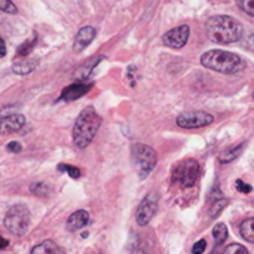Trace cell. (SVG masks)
Instances as JSON below:
<instances>
[{"instance_id": "obj_29", "label": "cell", "mask_w": 254, "mask_h": 254, "mask_svg": "<svg viewBox=\"0 0 254 254\" xmlns=\"http://www.w3.org/2000/svg\"><path fill=\"white\" fill-rule=\"evenodd\" d=\"M244 46H246L247 49H252V51H254V34H252L250 37H247V39H246Z\"/></svg>"}, {"instance_id": "obj_24", "label": "cell", "mask_w": 254, "mask_h": 254, "mask_svg": "<svg viewBox=\"0 0 254 254\" xmlns=\"http://www.w3.org/2000/svg\"><path fill=\"white\" fill-rule=\"evenodd\" d=\"M36 40H37V39H36V36H34L31 40H28L27 43L21 45V46H19V49H18V55H27V54L33 49V46L36 45Z\"/></svg>"}, {"instance_id": "obj_19", "label": "cell", "mask_w": 254, "mask_h": 254, "mask_svg": "<svg viewBox=\"0 0 254 254\" xmlns=\"http://www.w3.org/2000/svg\"><path fill=\"white\" fill-rule=\"evenodd\" d=\"M58 253V247L52 243V241H45L39 246H36L31 254H57Z\"/></svg>"}, {"instance_id": "obj_32", "label": "cell", "mask_w": 254, "mask_h": 254, "mask_svg": "<svg viewBox=\"0 0 254 254\" xmlns=\"http://www.w3.org/2000/svg\"><path fill=\"white\" fill-rule=\"evenodd\" d=\"M1 243H3V244H1V249H4V247H6V240L3 238V240H1Z\"/></svg>"}, {"instance_id": "obj_6", "label": "cell", "mask_w": 254, "mask_h": 254, "mask_svg": "<svg viewBox=\"0 0 254 254\" xmlns=\"http://www.w3.org/2000/svg\"><path fill=\"white\" fill-rule=\"evenodd\" d=\"M4 226L13 235H18V237L24 235L30 226V213L27 207L24 205L12 207L4 217Z\"/></svg>"}, {"instance_id": "obj_9", "label": "cell", "mask_w": 254, "mask_h": 254, "mask_svg": "<svg viewBox=\"0 0 254 254\" xmlns=\"http://www.w3.org/2000/svg\"><path fill=\"white\" fill-rule=\"evenodd\" d=\"M189 34H190L189 27H188V25H180V27H176V28L167 31L162 40H164V43H165L168 48L180 49V48H183V46L188 43Z\"/></svg>"}, {"instance_id": "obj_7", "label": "cell", "mask_w": 254, "mask_h": 254, "mask_svg": "<svg viewBox=\"0 0 254 254\" xmlns=\"http://www.w3.org/2000/svg\"><path fill=\"white\" fill-rule=\"evenodd\" d=\"M177 125L185 128V129H195V128H202L214 122V116L207 113V112H186L177 116L176 119Z\"/></svg>"}, {"instance_id": "obj_15", "label": "cell", "mask_w": 254, "mask_h": 254, "mask_svg": "<svg viewBox=\"0 0 254 254\" xmlns=\"http://www.w3.org/2000/svg\"><path fill=\"white\" fill-rule=\"evenodd\" d=\"M39 65V61L37 60H22V61H18L12 65L13 71L16 74H28L31 73L36 67Z\"/></svg>"}, {"instance_id": "obj_1", "label": "cell", "mask_w": 254, "mask_h": 254, "mask_svg": "<svg viewBox=\"0 0 254 254\" xmlns=\"http://www.w3.org/2000/svg\"><path fill=\"white\" fill-rule=\"evenodd\" d=\"M207 36L214 43H235L243 37V25L232 16L216 15L207 21Z\"/></svg>"}, {"instance_id": "obj_30", "label": "cell", "mask_w": 254, "mask_h": 254, "mask_svg": "<svg viewBox=\"0 0 254 254\" xmlns=\"http://www.w3.org/2000/svg\"><path fill=\"white\" fill-rule=\"evenodd\" d=\"M1 57H4L6 55V42H4V39H1V54H0Z\"/></svg>"}, {"instance_id": "obj_28", "label": "cell", "mask_w": 254, "mask_h": 254, "mask_svg": "<svg viewBox=\"0 0 254 254\" xmlns=\"http://www.w3.org/2000/svg\"><path fill=\"white\" fill-rule=\"evenodd\" d=\"M7 149H9L10 152L18 153V152H21V144H19V143H16V141H12V143H9V144H7Z\"/></svg>"}, {"instance_id": "obj_20", "label": "cell", "mask_w": 254, "mask_h": 254, "mask_svg": "<svg viewBox=\"0 0 254 254\" xmlns=\"http://www.w3.org/2000/svg\"><path fill=\"white\" fill-rule=\"evenodd\" d=\"M222 254H249V250L241 244H231L222 252Z\"/></svg>"}, {"instance_id": "obj_8", "label": "cell", "mask_w": 254, "mask_h": 254, "mask_svg": "<svg viewBox=\"0 0 254 254\" xmlns=\"http://www.w3.org/2000/svg\"><path fill=\"white\" fill-rule=\"evenodd\" d=\"M156 210H158V196L155 193H147L137 208L135 213L137 223L140 226H146L153 219Z\"/></svg>"}, {"instance_id": "obj_3", "label": "cell", "mask_w": 254, "mask_h": 254, "mask_svg": "<svg viewBox=\"0 0 254 254\" xmlns=\"http://www.w3.org/2000/svg\"><path fill=\"white\" fill-rule=\"evenodd\" d=\"M201 63L204 67L223 73V74H235L246 68V63L240 55L228 52V51H222V49L205 52L201 57Z\"/></svg>"}, {"instance_id": "obj_31", "label": "cell", "mask_w": 254, "mask_h": 254, "mask_svg": "<svg viewBox=\"0 0 254 254\" xmlns=\"http://www.w3.org/2000/svg\"><path fill=\"white\" fill-rule=\"evenodd\" d=\"M131 254H144V252L143 250H134Z\"/></svg>"}, {"instance_id": "obj_12", "label": "cell", "mask_w": 254, "mask_h": 254, "mask_svg": "<svg viewBox=\"0 0 254 254\" xmlns=\"http://www.w3.org/2000/svg\"><path fill=\"white\" fill-rule=\"evenodd\" d=\"M25 125V118L22 115H9L1 121V129L4 132H16Z\"/></svg>"}, {"instance_id": "obj_5", "label": "cell", "mask_w": 254, "mask_h": 254, "mask_svg": "<svg viewBox=\"0 0 254 254\" xmlns=\"http://www.w3.org/2000/svg\"><path fill=\"white\" fill-rule=\"evenodd\" d=\"M132 159L140 179H146L156 165V153L150 146L146 144H134Z\"/></svg>"}, {"instance_id": "obj_4", "label": "cell", "mask_w": 254, "mask_h": 254, "mask_svg": "<svg viewBox=\"0 0 254 254\" xmlns=\"http://www.w3.org/2000/svg\"><path fill=\"white\" fill-rule=\"evenodd\" d=\"M201 168L196 159H185L182 161L173 171V182L180 188H192L198 177Z\"/></svg>"}, {"instance_id": "obj_14", "label": "cell", "mask_w": 254, "mask_h": 254, "mask_svg": "<svg viewBox=\"0 0 254 254\" xmlns=\"http://www.w3.org/2000/svg\"><path fill=\"white\" fill-rule=\"evenodd\" d=\"M103 60V57H97V58H91V60H88L82 67H79L76 71V77L79 79V80H86L88 79V76L92 73V70L97 67V64L100 63Z\"/></svg>"}, {"instance_id": "obj_13", "label": "cell", "mask_w": 254, "mask_h": 254, "mask_svg": "<svg viewBox=\"0 0 254 254\" xmlns=\"http://www.w3.org/2000/svg\"><path fill=\"white\" fill-rule=\"evenodd\" d=\"M88 222H89V214H88V211L79 210V211L73 213V214L68 217V220H67V229H68V231H79V229H82L83 226H86Z\"/></svg>"}, {"instance_id": "obj_17", "label": "cell", "mask_w": 254, "mask_h": 254, "mask_svg": "<svg viewBox=\"0 0 254 254\" xmlns=\"http://www.w3.org/2000/svg\"><path fill=\"white\" fill-rule=\"evenodd\" d=\"M213 237H214V240H216V249L213 250V253L211 254H216L217 253V249L222 247V244H223V243L226 241V238H228V228H226V225L217 223V225L214 226V229H213Z\"/></svg>"}, {"instance_id": "obj_16", "label": "cell", "mask_w": 254, "mask_h": 254, "mask_svg": "<svg viewBox=\"0 0 254 254\" xmlns=\"http://www.w3.org/2000/svg\"><path fill=\"white\" fill-rule=\"evenodd\" d=\"M244 147H246V143H241L240 146H234V147H231V149H226L225 152L220 153L219 161H220L222 164H228V162L235 161V159L240 156V153L243 152Z\"/></svg>"}, {"instance_id": "obj_21", "label": "cell", "mask_w": 254, "mask_h": 254, "mask_svg": "<svg viewBox=\"0 0 254 254\" xmlns=\"http://www.w3.org/2000/svg\"><path fill=\"white\" fill-rule=\"evenodd\" d=\"M237 3L241 10H244L250 16H254V0H237Z\"/></svg>"}, {"instance_id": "obj_27", "label": "cell", "mask_w": 254, "mask_h": 254, "mask_svg": "<svg viewBox=\"0 0 254 254\" xmlns=\"http://www.w3.org/2000/svg\"><path fill=\"white\" fill-rule=\"evenodd\" d=\"M237 189H238L240 192H243V193L252 192V186H250V185H246L243 180H238V182H237Z\"/></svg>"}, {"instance_id": "obj_10", "label": "cell", "mask_w": 254, "mask_h": 254, "mask_svg": "<svg viewBox=\"0 0 254 254\" xmlns=\"http://www.w3.org/2000/svg\"><path fill=\"white\" fill-rule=\"evenodd\" d=\"M91 88H92L91 82H88V80H77V82L68 85L67 88H64V91L61 94V100H64V101L77 100L82 95H85Z\"/></svg>"}, {"instance_id": "obj_23", "label": "cell", "mask_w": 254, "mask_h": 254, "mask_svg": "<svg viewBox=\"0 0 254 254\" xmlns=\"http://www.w3.org/2000/svg\"><path fill=\"white\" fill-rule=\"evenodd\" d=\"M58 170L60 171H67V174L73 179H79L80 177V171L76 168V167H70V165H58Z\"/></svg>"}, {"instance_id": "obj_18", "label": "cell", "mask_w": 254, "mask_h": 254, "mask_svg": "<svg viewBox=\"0 0 254 254\" xmlns=\"http://www.w3.org/2000/svg\"><path fill=\"white\" fill-rule=\"evenodd\" d=\"M240 234H241V237H243L246 241L254 244V217L246 219V220L241 223V226H240Z\"/></svg>"}, {"instance_id": "obj_11", "label": "cell", "mask_w": 254, "mask_h": 254, "mask_svg": "<svg viewBox=\"0 0 254 254\" xmlns=\"http://www.w3.org/2000/svg\"><path fill=\"white\" fill-rule=\"evenodd\" d=\"M95 34H97V31L91 25L80 28L76 36V40H74V52H82L95 39Z\"/></svg>"}, {"instance_id": "obj_22", "label": "cell", "mask_w": 254, "mask_h": 254, "mask_svg": "<svg viewBox=\"0 0 254 254\" xmlns=\"http://www.w3.org/2000/svg\"><path fill=\"white\" fill-rule=\"evenodd\" d=\"M0 9H1V12H6V13H16L18 12L16 6L10 0H0Z\"/></svg>"}, {"instance_id": "obj_26", "label": "cell", "mask_w": 254, "mask_h": 254, "mask_svg": "<svg viewBox=\"0 0 254 254\" xmlns=\"http://www.w3.org/2000/svg\"><path fill=\"white\" fill-rule=\"evenodd\" d=\"M205 249H207V243L204 240H201L192 247V254H202L205 252Z\"/></svg>"}, {"instance_id": "obj_25", "label": "cell", "mask_w": 254, "mask_h": 254, "mask_svg": "<svg viewBox=\"0 0 254 254\" xmlns=\"http://www.w3.org/2000/svg\"><path fill=\"white\" fill-rule=\"evenodd\" d=\"M225 205H226V201H225L223 198H222L220 201H214V204L211 205V210H210V216H211V217H213V216L216 217V216L223 210Z\"/></svg>"}, {"instance_id": "obj_2", "label": "cell", "mask_w": 254, "mask_h": 254, "mask_svg": "<svg viewBox=\"0 0 254 254\" xmlns=\"http://www.w3.org/2000/svg\"><path fill=\"white\" fill-rule=\"evenodd\" d=\"M101 125V118L94 107H86L77 116L73 127V141L76 147L85 149L89 146Z\"/></svg>"}]
</instances>
